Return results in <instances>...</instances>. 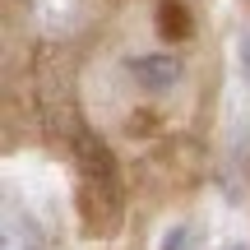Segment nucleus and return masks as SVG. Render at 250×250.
<instances>
[{"label": "nucleus", "instance_id": "nucleus-1", "mask_svg": "<svg viewBox=\"0 0 250 250\" xmlns=\"http://www.w3.org/2000/svg\"><path fill=\"white\" fill-rule=\"evenodd\" d=\"M134 74L144 79V88H167L181 70H176L171 56H144V61H134Z\"/></svg>", "mask_w": 250, "mask_h": 250}]
</instances>
